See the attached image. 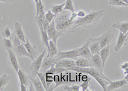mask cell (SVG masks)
<instances>
[{
	"label": "cell",
	"mask_w": 128,
	"mask_h": 91,
	"mask_svg": "<svg viewBox=\"0 0 128 91\" xmlns=\"http://www.w3.org/2000/svg\"><path fill=\"white\" fill-rule=\"evenodd\" d=\"M121 69H123V70H125V69H128V62H125L123 64H122L120 66Z\"/></svg>",
	"instance_id": "obj_41"
},
{
	"label": "cell",
	"mask_w": 128,
	"mask_h": 91,
	"mask_svg": "<svg viewBox=\"0 0 128 91\" xmlns=\"http://www.w3.org/2000/svg\"><path fill=\"white\" fill-rule=\"evenodd\" d=\"M14 32L16 33V35H18V37L20 40V41L22 42V43L26 42V37L22 31V26L19 22H16L15 23L14 31Z\"/></svg>",
	"instance_id": "obj_21"
},
{
	"label": "cell",
	"mask_w": 128,
	"mask_h": 91,
	"mask_svg": "<svg viewBox=\"0 0 128 91\" xmlns=\"http://www.w3.org/2000/svg\"><path fill=\"white\" fill-rule=\"evenodd\" d=\"M90 41H91V38L86 40V42L83 45V46H82V47H80L79 48L80 49V57H84L90 58L92 56V54L90 53V49H89L88 47Z\"/></svg>",
	"instance_id": "obj_12"
},
{
	"label": "cell",
	"mask_w": 128,
	"mask_h": 91,
	"mask_svg": "<svg viewBox=\"0 0 128 91\" xmlns=\"http://www.w3.org/2000/svg\"><path fill=\"white\" fill-rule=\"evenodd\" d=\"M80 86L78 85H74L71 87L69 86H65L64 87V90L67 91H79L80 90Z\"/></svg>",
	"instance_id": "obj_39"
},
{
	"label": "cell",
	"mask_w": 128,
	"mask_h": 91,
	"mask_svg": "<svg viewBox=\"0 0 128 91\" xmlns=\"http://www.w3.org/2000/svg\"><path fill=\"white\" fill-rule=\"evenodd\" d=\"M47 51V49H46L44 51V52H42L40 55H38L36 58L34 60H33V62H32V64L30 65V70H31V72H32V74L31 76L35 77L37 75L36 74V72H38L40 69L41 65L42 63V60L44 57V55H45V53Z\"/></svg>",
	"instance_id": "obj_5"
},
{
	"label": "cell",
	"mask_w": 128,
	"mask_h": 91,
	"mask_svg": "<svg viewBox=\"0 0 128 91\" xmlns=\"http://www.w3.org/2000/svg\"><path fill=\"white\" fill-rule=\"evenodd\" d=\"M128 32L126 34H123L122 32H120L119 35H118V40L116 42V44L115 46V52H118L119 50L122 48V46H126L128 44Z\"/></svg>",
	"instance_id": "obj_9"
},
{
	"label": "cell",
	"mask_w": 128,
	"mask_h": 91,
	"mask_svg": "<svg viewBox=\"0 0 128 91\" xmlns=\"http://www.w3.org/2000/svg\"><path fill=\"white\" fill-rule=\"evenodd\" d=\"M85 16H86V14H85V12L83 10L79 11L77 13V16L79 17V18H83V17Z\"/></svg>",
	"instance_id": "obj_40"
},
{
	"label": "cell",
	"mask_w": 128,
	"mask_h": 91,
	"mask_svg": "<svg viewBox=\"0 0 128 91\" xmlns=\"http://www.w3.org/2000/svg\"><path fill=\"white\" fill-rule=\"evenodd\" d=\"M46 31L50 40H52L55 44H56L57 39H58V37L65 35V34L60 32L56 30L55 26V22H54V19L51 21L50 24L48 25Z\"/></svg>",
	"instance_id": "obj_4"
},
{
	"label": "cell",
	"mask_w": 128,
	"mask_h": 91,
	"mask_svg": "<svg viewBox=\"0 0 128 91\" xmlns=\"http://www.w3.org/2000/svg\"><path fill=\"white\" fill-rule=\"evenodd\" d=\"M128 73V69H125V70H124V74H127Z\"/></svg>",
	"instance_id": "obj_46"
},
{
	"label": "cell",
	"mask_w": 128,
	"mask_h": 91,
	"mask_svg": "<svg viewBox=\"0 0 128 91\" xmlns=\"http://www.w3.org/2000/svg\"><path fill=\"white\" fill-rule=\"evenodd\" d=\"M64 10H68L71 12H75L74 8L73 6L72 0H67L65 3V6L64 7Z\"/></svg>",
	"instance_id": "obj_34"
},
{
	"label": "cell",
	"mask_w": 128,
	"mask_h": 91,
	"mask_svg": "<svg viewBox=\"0 0 128 91\" xmlns=\"http://www.w3.org/2000/svg\"><path fill=\"white\" fill-rule=\"evenodd\" d=\"M57 15L54 14L51 11L46 10V13L45 14V19L49 23H51V21L56 17Z\"/></svg>",
	"instance_id": "obj_35"
},
{
	"label": "cell",
	"mask_w": 128,
	"mask_h": 91,
	"mask_svg": "<svg viewBox=\"0 0 128 91\" xmlns=\"http://www.w3.org/2000/svg\"><path fill=\"white\" fill-rule=\"evenodd\" d=\"M11 77L4 74L0 77V91L3 90L4 87L7 85L10 80Z\"/></svg>",
	"instance_id": "obj_28"
},
{
	"label": "cell",
	"mask_w": 128,
	"mask_h": 91,
	"mask_svg": "<svg viewBox=\"0 0 128 91\" xmlns=\"http://www.w3.org/2000/svg\"><path fill=\"white\" fill-rule=\"evenodd\" d=\"M111 53V46L110 44H108L106 46L104 47L103 48L100 49V52H99V56H100L101 60H102V68H104L105 62L106 60L109 56V55Z\"/></svg>",
	"instance_id": "obj_17"
},
{
	"label": "cell",
	"mask_w": 128,
	"mask_h": 91,
	"mask_svg": "<svg viewBox=\"0 0 128 91\" xmlns=\"http://www.w3.org/2000/svg\"><path fill=\"white\" fill-rule=\"evenodd\" d=\"M29 85H30V88L29 89V90H30V91L35 90V87H34V84H33V83H32L31 81H30V82Z\"/></svg>",
	"instance_id": "obj_43"
},
{
	"label": "cell",
	"mask_w": 128,
	"mask_h": 91,
	"mask_svg": "<svg viewBox=\"0 0 128 91\" xmlns=\"http://www.w3.org/2000/svg\"><path fill=\"white\" fill-rule=\"evenodd\" d=\"M70 70H74L77 72H82V73H86L88 74H90L91 76L93 77L95 80L98 79L99 78H102L107 80L110 81L105 75H104L103 72H100V70L98 69L94 68V67H89V68H80L78 66H74L70 68Z\"/></svg>",
	"instance_id": "obj_3"
},
{
	"label": "cell",
	"mask_w": 128,
	"mask_h": 91,
	"mask_svg": "<svg viewBox=\"0 0 128 91\" xmlns=\"http://www.w3.org/2000/svg\"><path fill=\"white\" fill-rule=\"evenodd\" d=\"M9 39L12 42V44H13L14 48L22 44V42L20 41V40L19 39V37H18V35H16V34L14 32H13V33L11 34V35H10Z\"/></svg>",
	"instance_id": "obj_29"
},
{
	"label": "cell",
	"mask_w": 128,
	"mask_h": 91,
	"mask_svg": "<svg viewBox=\"0 0 128 91\" xmlns=\"http://www.w3.org/2000/svg\"><path fill=\"white\" fill-rule=\"evenodd\" d=\"M20 85V90L21 91H27V87H26V85H23L22 84H19Z\"/></svg>",
	"instance_id": "obj_42"
},
{
	"label": "cell",
	"mask_w": 128,
	"mask_h": 91,
	"mask_svg": "<svg viewBox=\"0 0 128 91\" xmlns=\"http://www.w3.org/2000/svg\"><path fill=\"white\" fill-rule=\"evenodd\" d=\"M45 14L39 15V16L35 18V21L36 23V24H37V26H38L39 30L44 29L43 26H44V24L45 22Z\"/></svg>",
	"instance_id": "obj_30"
},
{
	"label": "cell",
	"mask_w": 128,
	"mask_h": 91,
	"mask_svg": "<svg viewBox=\"0 0 128 91\" xmlns=\"http://www.w3.org/2000/svg\"><path fill=\"white\" fill-rule=\"evenodd\" d=\"M54 57L57 60L64 58L73 59L76 60L78 57H80V49H75V50L68 51V52H61L58 51V53Z\"/></svg>",
	"instance_id": "obj_6"
},
{
	"label": "cell",
	"mask_w": 128,
	"mask_h": 91,
	"mask_svg": "<svg viewBox=\"0 0 128 91\" xmlns=\"http://www.w3.org/2000/svg\"><path fill=\"white\" fill-rule=\"evenodd\" d=\"M76 66L80 68H89L92 67V64L90 58L84 57H78L75 60Z\"/></svg>",
	"instance_id": "obj_19"
},
{
	"label": "cell",
	"mask_w": 128,
	"mask_h": 91,
	"mask_svg": "<svg viewBox=\"0 0 128 91\" xmlns=\"http://www.w3.org/2000/svg\"><path fill=\"white\" fill-rule=\"evenodd\" d=\"M57 58L55 57H51V56H48L44 57L42 63L40 67V72H46L48 70L51 68L55 66L56 63L57 62Z\"/></svg>",
	"instance_id": "obj_7"
},
{
	"label": "cell",
	"mask_w": 128,
	"mask_h": 91,
	"mask_svg": "<svg viewBox=\"0 0 128 91\" xmlns=\"http://www.w3.org/2000/svg\"><path fill=\"white\" fill-rule=\"evenodd\" d=\"M124 79H125L126 80L127 82H128V73L127 74H126V76H125V78H124Z\"/></svg>",
	"instance_id": "obj_45"
},
{
	"label": "cell",
	"mask_w": 128,
	"mask_h": 91,
	"mask_svg": "<svg viewBox=\"0 0 128 91\" xmlns=\"http://www.w3.org/2000/svg\"><path fill=\"white\" fill-rule=\"evenodd\" d=\"M74 66H76L75 60L69 58H64L57 60L54 67H62V68L67 69L68 70H70V68Z\"/></svg>",
	"instance_id": "obj_10"
},
{
	"label": "cell",
	"mask_w": 128,
	"mask_h": 91,
	"mask_svg": "<svg viewBox=\"0 0 128 91\" xmlns=\"http://www.w3.org/2000/svg\"><path fill=\"white\" fill-rule=\"evenodd\" d=\"M67 69L66 68H62V67H53V68H50L49 70L46 71V73L51 74L54 75V74H58L59 73H62L63 72H66L67 71Z\"/></svg>",
	"instance_id": "obj_26"
},
{
	"label": "cell",
	"mask_w": 128,
	"mask_h": 91,
	"mask_svg": "<svg viewBox=\"0 0 128 91\" xmlns=\"http://www.w3.org/2000/svg\"><path fill=\"white\" fill-rule=\"evenodd\" d=\"M36 74L38 76L39 79L40 80L41 82H42V85L44 86V88L46 90H47V85H46V72H36Z\"/></svg>",
	"instance_id": "obj_33"
},
{
	"label": "cell",
	"mask_w": 128,
	"mask_h": 91,
	"mask_svg": "<svg viewBox=\"0 0 128 91\" xmlns=\"http://www.w3.org/2000/svg\"><path fill=\"white\" fill-rule=\"evenodd\" d=\"M17 73H18V76L19 77V83L26 85V87H28L30 85V80L29 76L24 72V70L19 69L17 71Z\"/></svg>",
	"instance_id": "obj_18"
},
{
	"label": "cell",
	"mask_w": 128,
	"mask_h": 91,
	"mask_svg": "<svg viewBox=\"0 0 128 91\" xmlns=\"http://www.w3.org/2000/svg\"><path fill=\"white\" fill-rule=\"evenodd\" d=\"M2 48L4 50H14V46L12 42L9 38H6L5 37H3L2 41Z\"/></svg>",
	"instance_id": "obj_27"
},
{
	"label": "cell",
	"mask_w": 128,
	"mask_h": 91,
	"mask_svg": "<svg viewBox=\"0 0 128 91\" xmlns=\"http://www.w3.org/2000/svg\"><path fill=\"white\" fill-rule=\"evenodd\" d=\"M103 15V10H98L96 12H92L86 14L83 18H80L75 19L72 24V30H74L79 26L88 28L93 25L96 24L99 19Z\"/></svg>",
	"instance_id": "obj_1"
},
{
	"label": "cell",
	"mask_w": 128,
	"mask_h": 91,
	"mask_svg": "<svg viewBox=\"0 0 128 91\" xmlns=\"http://www.w3.org/2000/svg\"><path fill=\"white\" fill-rule=\"evenodd\" d=\"M114 37V34L111 30L106 32V33L102 34L100 37H98L100 43V48L102 49L107 45L110 44Z\"/></svg>",
	"instance_id": "obj_8"
},
{
	"label": "cell",
	"mask_w": 128,
	"mask_h": 91,
	"mask_svg": "<svg viewBox=\"0 0 128 91\" xmlns=\"http://www.w3.org/2000/svg\"><path fill=\"white\" fill-rule=\"evenodd\" d=\"M112 27L114 28L119 30L120 32L125 34L128 32V21L124 22H116L113 24Z\"/></svg>",
	"instance_id": "obj_24"
},
{
	"label": "cell",
	"mask_w": 128,
	"mask_h": 91,
	"mask_svg": "<svg viewBox=\"0 0 128 91\" xmlns=\"http://www.w3.org/2000/svg\"><path fill=\"white\" fill-rule=\"evenodd\" d=\"M125 90H128V85H127V86H126V87H125Z\"/></svg>",
	"instance_id": "obj_48"
},
{
	"label": "cell",
	"mask_w": 128,
	"mask_h": 91,
	"mask_svg": "<svg viewBox=\"0 0 128 91\" xmlns=\"http://www.w3.org/2000/svg\"><path fill=\"white\" fill-rule=\"evenodd\" d=\"M70 14L66 10H64L54 18V22L56 30L60 32L66 34L68 32H73L72 24L73 22L70 20Z\"/></svg>",
	"instance_id": "obj_2"
},
{
	"label": "cell",
	"mask_w": 128,
	"mask_h": 91,
	"mask_svg": "<svg viewBox=\"0 0 128 91\" xmlns=\"http://www.w3.org/2000/svg\"><path fill=\"white\" fill-rule=\"evenodd\" d=\"M109 4L116 6H128V4L122 2L121 0H109Z\"/></svg>",
	"instance_id": "obj_36"
},
{
	"label": "cell",
	"mask_w": 128,
	"mask_h": 91,
	"mask_svg": "<svg viewBox=\"0 0 128 91\" xmlns=\"http://www.w3.org/2000/svg\"><path fill=\"white\" fill-rule=\"evenodd\" d=\"M49 46H50V51L48 52V54L47 56H51V57H54L57 54L58 52L56 47V44H55L52 40H50Z\"/></svg>",
	"instance_id": "obj_25"
},
{
	"label": "cell",
	"mask_w": 128,
	"mask_h": 91,
	"mask_svg": "<svg viewBox=\"0 0 128 91\" xmlns=\"http://www.w3.org/2000/svg\"><path fill=\"white\" fill-rule=\"evenodd\" d=\"M91 64H92V67L98 69L100 70V72H103V68H102V60L99 56V53H97L92 55V56L90 58Z\"/></svg>",
	"instance_id": "obj_13"
},
{
	"label": "cell",
	"mask_w": 128,
	"mask_h": 91,
	"mask_svg": "<svg viewBox=\"0 0 128 91\" xmlns=\"http://www.w3.org/2000/svg\"><path fill=\"white\" fill-rule=\"evenodd\" d=\"M45 7L42 2V0H38V3H36V16L35 17L38 16L39 15L45 14Z\"/></svg>",
	"instance_id": "obj_31"
},
{
	"label": "cell",
	"mask_w": 128,
	"mask_h": 91,
	"mask_svg": "<svg viewBox=\"0 0 128 91\" xmlns=\"http://www.w3.org/2000/svg\"><path fill=\"white\" fill-rule=\"evenodd\" d=\"M24 47L26 48L27 52L30 55V58L32 60H34L37 56H38V53L37 52V49L35 46H33L29 41H28V38L26 37V42L22 43Z\"/></svg>",
	"instance_id": "obj_11"
},
{
	"label": "cell",
	"mask_w": 128,
	"mask_h": 91,
	"mask_svg": "<svg viewBox=\"0 0 128 91\" xmlns=\"http://www.w3.org/2000/svg\"><path fill=\"white\" fill-rule=\"evenodd\" d=\"M34 1H35V3H38V0H34Z\"/></svg>",
	"instance_id": "obj_49"
},
{
	"label": "cell",
	"mask_w": 128,
	"mask_h": 91,
	"mask_svg": "<svg viewBox=\"0 0 128 91\" xmlns=\"http://www.w3.org/2000/svg\"><path fill=\"white\" fill-rule=\"evenodd\" d=\"M29 76L30 80V81L33 83L34 84V87H35V90L36 91H44L46 90L45 88H44V86L42 85V82H41L40 80L39 79V78L38 77V76L35 77H32V76Z\"/></svg>",
	"instance_id": "obj_22"
},
{
	"label": "cell",
	"mask_w": 128,
	"mask_h": 91,
	"mask_svg": "<svg viewBox=\"0 0 128 91\" xmlns=\"http://www.w3.org/2000/svg\"><path fill=\"white\" fill-rule=\"evenodd\" d=\"M40 32L41 40H42V44L45 46L46 48L48 50V52H49V51H50V46H49L50 38H49V37H48L47 31L44 30V29H40Z\"/></svg>",
	"instance_id": "obj_23"
},
{
	"label": "cell",
	"mask_w": 128,
	"mask_h": 91,
	"mask_svg": "<svg viewBox=\"0 0 128 91\" xmlns=\"http://www.w3.org/2000/svg\"><path fill=\"white\" fill-rule=\"evenodd\" d=\"M13 51L14 52L15 54H16V56H28V57L30 58V55L28 53V52H27V50H26V48L24 47V46L22 44L18 46L17 47L14 48Z\"/></svg>",
	"instance_id": "obj_20"
},
{
	"label": "cell",
	"mask_w": 128,
	"mask_h": 91,
	"mask_svg": "<svg viewBox=\"0 0 128 91\" xmlns=\"http://www.w3.org/2000/svg\"><path fill=\"white\" fill-rule=\"evenodd\" d=\"M12 2H13V0H0V2H4L6 3H12Z\"/></svg>",
	"instance_id": "obj_44"
},
{
	"label": "cell",
	"mask_w": 128,
	"mask_h": 91,
	"mask_svg": "<svg viewBox=\"0 0 128 91\" xmlns=\"http://www.w3.org/2000/svg\"><path fill=\"white\" fill-rule=\"evenodd\" d=\"M109 82V85L107 86V88H106V90L107 91L114 90L116 89V88L124 87L127 84V83H128V82L125 79L118 81H115V82H112V81L110 80Z\"/></svg>",
	"instance_id": "obj_16"
},
{
	"label": "cell",
	"mask_w": 128,
	"mask_h": 91,
	"mask_svg": "<svg viewBox=\"0 0 128 91\" xmlns=\"http://www.w3.org/2000/svg\"><path fill=\"white\" fill-rule=\"evenodd\" d=\"M8 54V60L9 64L12 66V68L16 70V72L18 71L19 68V65H18V60H17V58H16V54H15L13 50H9L7 51Z\"/></svg>",
	"instance_id": "obj_14"
},
{
	"label": "cell",
	"mask_w": 128,
	"mask_h": 91,
	"mask_svg": "<svg viewBox=\"0 0 128 91\" xmlns=\"http://www.w3.org/2000/svg\"><path fill=\"white\" fill-rule=\"evenodd\" d=\"M89 49L92 55L97 53H99L100 52V43L98 38H91V41L89 44Z\"/></svg>",
	"instance_id": "obj_15"
},
{
	"label": "cell",
	"mask_w": 128,
	"mask_h": 91,
	"mask_svg": "<svg viewBox=\"0 0 128 91\" xmlns=\"http://www.w3.org/2000/svg\"><path fill=\"white\" fill-rule=\"evenodd\" d=\"M12 33L10 32V28L8 26H6L3 28L2 30V35L3 37H5L6 38H9L11 35Z\"/></svg>",
	"instance_id": "obj_37"
},
{
	"label": "cell",
	"mask_w": 128,
	"mask_h": 91,
	"mask_svg": "<svg viewBox=\"0 0 128 91\" xmlns=\"http://www.w3.org/2000/svg\"><path fill=\"white\" fill-rule=\"evenodd\" d=\"M121 1L124 2V3H126L127 4H128V0H121Z\"/></svg>",
	"instance_id": "obj_47"
},
{
	"label": "cell",
	"mask_w": 128,
	"mask_h": 91,
	"mask_svg": "<svg viewBox=\"0 0 128 91\" xmlns=\"http://www.w3.org/2000/svg\"><path fill=\"white\" fill-rule=\"evenodd\" d=\"M65 6V3L58 5H52L51 7V12L54 14L58 15L64 11V7Z\"/></svg>",
	"instance_id": "obj_32"
},
{
	"label": "cell",
	"mask_w": 128,
	"mask_h": 91,
	"mask_svg": "<svg viewBox=\"0 0 128 91\" xmlns=\"http://www.w3.org/2000/svg\"><path fill=\"white\" fill-rule=\"evenodd\" d=\"M90 79H88L87 81H84V82L82 83V84H80V86L82 88L83 91H86L89 90L88 87L90 86Z\"/></svg>",
	"instance_id": "obj_38"
}]
</instances>
